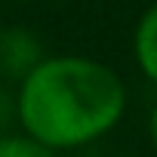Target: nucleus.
Returning <instances> with one entry per match:
<instances>
[{"mask_svg": "<svg viewBox=\"0 0 157 157\" xmlns=\"http://www.w3.org/2000/svg\"><path fill=\"white\" fill-rule=\"evenodd\" d=\"M123 77L93 56H43L19 83L16 120L49 151H74L108 136L126 114Z\"/></svg>", "mask_w": 157, "mask_h": 157, "instance_id": "1", "label": "nucleus"}, {"mask_svg": "<svg viewBox=\"0 0 157 157\" xmlns=\"http://www.w3.org/2000/svg\"><path fill=\"white\" fill-rule=\"evenodd\" d=\"M132 59L142 71V77L157 86V0L139 16L132 31Z\"/></svg>", "mask_w": 157, "mask_h": 157, "instance_id": "2", "label": "nucleus"}, {"mask_svg": "<svg viewBox=\"0 0 157 157\" xmlns=\"http://www.w3.org/2000/svg\"><path fill=\"white\" fill-rule=\"evenodd\" d=\"M0 40H3V28H0Z\"/></svg>", "mask_w": 157, "mask_h": 157, "instance_id": "6", "label": "nucleus"}, {"mask_svg": "<svg viewBox=\"0 0 157 157\" xmlns=\"http://www.w3.org/2000/svg\"><path fill=\"white\" fill-rule=\"evenodd\" d=\"M0 157H59V154L25 132H3L0 136Z\"/></svg>", "mask_w": 157, "mask_h": 157, "instance_id": "3", "label": "nucleus"}, {"mask_svg": "<svg viewBox=\"0 0 157 157\" xmlns=\"http://www.w3.org/2000/svg\"><path fill=\"white\" fill-rule=\"evenodd\" d=\"M148 142H151V148H154V154H157V102H154L151 111H148Z\"/></svg>", "mask_w": 157, "mask_h": 157, "instance_id": "4", "label": "nucleus"}, {"mask_svg": "<svg viewBox=\"0 0 157 157\" xmlns=\"http://www.w3.org/2000/svg\"><path fill=\"white\" fill-rule=\"evenodd\" d=\"M3 3H31V0H3Z\"/></svg>", "mask_w": 157, "mask_h": 157, "instance_id": "5", "label": "nucleus"}]
</instances>
